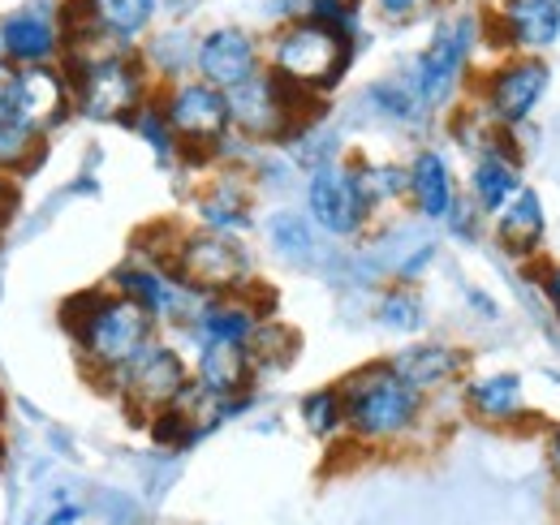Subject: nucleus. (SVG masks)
<instances>
[{
	"mask_svg": "<svg viewBox=\"0 0 560 525\" xmlns=\"http://www.w3.org/2000/svg\"><path fill=\"white\" fill-rule=\"evenodd\" d=\"M406 173H410V195H406V202L415 207V215L427 220V224H444L448 211L462 198V186H457V173H453L448 155L435 151V147H419L410 155Z\"/></svg>",
	"mask_w": 560,
	"mask_h": 525,
	"instance_id": "obj_21",
	"label": "nucleus"
},
{
	"mask_svg": "<svg viewBox=\"0 0 560 525\" xmlns=\"http://www.w3.org/2000/svg\"><path fill=\"white\" fill-rule=\"evenodd\" d=\"M130 130L139 133L151 151H160V155H173V151H177L173 126H168V117H164V108H160V100H155V95H151L139 113L130 117Z\"/></svg>",
	"mask_w": 560,
	"mask_h": 525,
	"instance_id": "obj_34",
	"label": "nucleus"
},
{
	"mask_svg": "<svg viewBox=\"0 0 560 525\" xmlns=\"http://www.w3.org/2000/svg\"><path fill=\"white\" fill-rule=\"evenodd\" d=\"M548 86H552V66L535 52H500L491 66L475 69V78H470L475 108L495 130L509 133L539 113Z\"/></svg>",
	"mask_w": 560,
	"mask_h": 525,
	"instance_id": "obj_7",
	"label": "nucleus"
},
{
	"mask_svg": "<svg viewBox=\"0 0 560 525\" xmlns=\"http://www.w3.org/2000/svg\"><path fill=\"white\" fill-rule=\"evenodd\" d=\"M366 9L384 22V26H410L431 9V0H366Z\"/></svg>",
	"mask_w": 560,
	"mask_h": 525,
	"instance_id": "obj_35",
	"label": "nucleus"
},
{
	"mask_svg": "<svg viewBox=\"0 0 560 525\" xmlns=\"http://www.w3.org/2000/svg\"><path fill=\"white\" fill-rule=\"evenodd\" d=\"M462 405L483 427H513L526 418V388L513 371H491L462 380Z\"/></svg>",
	"mask_w": 560,
	"mask_h": 525,
	"instance_id": "obj_24",
	"label": "nucleus"
},
{
	"mask_svg": "<svg viewBox=\"0 0 560 525\" xmlns=\"http://www.w3.org/2000/svg\"><path fill=\"white\" fill-rule=\"evenodd\" d=\"M293 4H298V9H302V4H311V0H293Z\"/></svg>",
	"mask_w": 560,
	"mask_h": 525,
	"instance_id": "obj_40",
	"label": "nucleus"
},
{
	"mask_svg": "<svg viewBox=\"0 0 560 525\" xmlns=\"http://www.w3.org/2000/svg\"><path fill=\"white\" fill-rule=\"evenodd\" d=\"M264 233H268L272 255L284 259L289 267H311L319 259V229L311 224L306 211H272Z\"/></svg>",
	"mask_w": 560,
	"mask_h": 525,
	"instance_id": "obj_28",
	"label": "nucleus"
},
{
	"mask_svg": "<svg viewBox=\"0 0 560 525\" xmlns=\"http://www.w3.org/2000/svg\"><path fill=\"white\" fill-rule=\"evenodd\" d=\"M388 366H393L415 393H422L431 400V396L448 393V388H457V384L466 380L470 358H466V349H457L453 340H415V345H401V349L388 358Z\"/></svg>",
	"mask_w": 560,
	"mask_h": 525,
	"instance_id": "obj_18",
	"label": "nucleus"
},
{
	"mask_svg": "<svg viewBox=\"0 0 560 525\" xmlns=\"http://www.w3.org/2000/svg\"><path fill=\"white\" fill-rule=\"evenodd\" d=\"M0 113L26 121L31 130L52 133L73 117V86L66 66H22L4 73Z\"/></svg>",
	"mask_w": 560,
	"mask_h": 525,
	"instance_id": "obj_15",
	"label": "nucleus"
},
{
	"mask_svg": "<svg viewBox=\"0 0 560 525\" xmlns=\"http://www.w3.org/2000/svg\"><path fill=\"white\" fill-rule=\"evenodd\" d=\"M375 319L388 331H397V336H415V331H422V324H427L422 293L415 284H406V280H393V284L380 293V302H375Z\"/></svg>",
	"mask_w": 560,
	"mask_h": 525,
	"instance_id": "obj_32",
	"label": "nucleus"
},
{
	"mask_svg": "<svg viewBox=\"0 0 560 525\" xmlns=\"http://www.w3.org/2000/svg\"><path fill=\"white\" fill-rule=\"evenodd\" d=\"M0 66H4V61H0Z\"/></svg>",
	"mask_w": 560,
	"mask_h": 525,
	"instance_id": "obj_41",
	"label": "nucleus"
},
{
	"mask_svg": "<svg viewBox=\"0 0 560 525\" xmlns=\"http://www.w3.org/2000/svg\"><path fill=\"white\" fill-rule=\"evenodd\" d=\"M548 465H552V474H557V482H560V427L548 431Z\"/></svg>",
	"mask_w": 560,
	"mask_h": 525,
	"instance_id": "obj_38",
	"label": "nucleus"
},
{
	"mask_svg": "<svg viewBox=\"0 0 560 525\" xmlns=\"http://www.w3.org/2000/svg\"><path fill=\"white\" fill-rule=\"evenodd\" d=\"M306 215L319 233L328 237H362L375 220L371 202L362 195V182H358V168L353 160H328L319 168H311L306 177Z\"/></svg>",
	"mask_w": 560,
	"mask_h": 525,
	"instance_id": "obj_13",
	"label": "nucleus"
},
{
	"mask_svg": "<svg viewBox=\"0 0 560 525\" xmlns=\"http://www.w3.org/2000/svg\"><path fill=\"white\" fill-rule=\"evenodd\" d=\"M298 413H302V427H306L315 440H337V435L346 431V396H341L337 384L306 393L302 405H298Z\"/></svg>",
	"mask_w": 560,
	"mask_h": 525,
	"instance_id": "obj_33",
	"label": "nucleus"
},
{
	"mask_svg": "<svg viewBox=\"0 0 560 525\" xmlns=\"http://www.w3.org/2000/svg\"><path fill=\"white\" fill-rule=\"evenodd\" d=\"M160 13L164 0H66L70 48H139Z\"/></svg>",
	"mask_w": 560,
	"mask_h": 525,
	"instance_id": "obj_12",
	"label": "nucleus"
},
{
	"mask_svg": "<svg viewBox=\"0 0 560 525\" xmlns=\"http://www.w3.org/2000/svg\"><path fill=\"white\" fill-rule=\"evenodd\" d=\"M268 66L264 57V35L250 31V26H237V22H220L199 31V44H195V78L211 82L215 91H233L242 82H250L259 69Z\"/></svg>",
	"mask_w": 560,
	"mask_h": 525,
	"instance_id": "obj_16",
	"label": "nucleus"
},
{
	"mask_svg": "<svg viewBox=\"0 0 560 525\" xmlns=\"http://www.w3.org/2000/svg\"><path fill=\"white\" fill-rule=\"evenodd\" d=\"M539 280H544V298H548V306L557 311V319H560V262H548Z\"/></svg>",
	"mask_w": 560,
	"mask_h": 525,
	"instance_id": "obj_36",
	"label": "nucleus"
},
{
	"mask_svg": "<svg viewBox=\"0 0 560 525\" xmlns=\"http://www.w3.org/2000/svg\"><path fill=\"white\" fill-rule=\"evenodd\" d=\"M173 271L199 298H233V293L259 289L246 242L233 233H215V229H186L173 255Z\"/></svg>",
	"mask_w": 560,
	"mask_h": 525,
	"instance_id": "obj_8",
	"label": "nucleus"
},
{
	"mask_svg": "<svg viewBox=\"0 0 560 525\" xmlns=\"http://www.w3.org/2000/svg\"><path fill=\"white\" fill-rule=\"evenodd\" d=\"M195 384L203 393L220 396V400H233V396H250L255 388V362H250V349L246 345H229V340H199L195 345Z\"/></svg>",
	"mask_w": 560,
	"mask_h": 525,
	"instance_id": "obj_22",
	"label": "nucleus"
},
{
	"mask_svg": "<svg viewBox=\"0 0 560 525\" xmlns=\"http://www.w3.org/2000/svg\"><path fill=\"white\" fill-rule=\"evenodd\" d=\"M195 215L199 229H215V233H233L242 237L255 224V186L242 168H220V177H211L208 186L195 198Z\"/></svg>",
	"mask_w": 560,
	"mask_h": 525,
	"instance_id": "obj_20",
	"label": "nucleus"
},
{
	"mask_svg": "<svg viewBox=\"0 0 560 525\" xmlns=\"http://www.w3.org/2000/svg\"><path fill=\"white\" fill-rule=\"evenodd\" d=\"M324 117V100L289 86L264 66L250 82L229 91V121L233 138L250 147H280L293 142L302 130H311Z\"/></svg>",
	"mask_w": 560,
	"mask_h": 525,
	"instance_id": "obj_6",
	"label": "nucleus"
},
{
	"mask_svg": "<svg viewBox=\"0 0 560 525\" xmlns=\"http://www.w3.org/2000/svg\"><path fill=\"white\" fill-rule=\"evenodd\" d=\"M70 52L66 0H22L0 13V61L22 66H61Z\"/></svg>",
	"mask_w": 560,
	"mask_h": 525,
	"instance_id": "obj_10",
	"label": "nucleus"
},
{
	"mask_svg": "<svg viewBox=\"0 0 560 525\" xmlns=\"http://www.w3.org/2000/svg\"><path fill=\"white\" fill-rule=\"evenodd\" d=\"M61 324L70 331L73 349H78V358L95 384H113L160 336V324L108 284L70 298L61 306Z\"/></svg>",
	"mask_w": 560,
	"mask_h": 525,
	"instance_id": "obj_1",
	"label": "nucleus"
},
{
	"mask_svg": "<svg viewBox=\"0 0 560 525\" xmlns=\"http://www.w3.org/2000/svg\"><path fill=\"white\" fill-rule=\"evenodd\" d=\"M61 66L70 73L73 113L91 121L130 126V117L160 91L139 48H70Z\"/></svg>",
	"mask_w": 560,
	"mask_h": 525,
	"instance_id": "obj_4",
	"label": "nucleus"
},
{
	"mask_svg": "<svg viewBox=\"0 0 560 525\" xmlns=\"http://www.w3.org/2000/svg\"><path fill=\"white\" fill-rule=\"evenodd\" d=\"M13 207H18V190H13V177H4V173H0V229L9 224Z\"/></svg>",
	"mask_w": 560,
	"mask_h": 525,
	"instance_id": "obj_37",
	"label": "nucleus"
},
{
	"mask_svg": "<svg viewBox=\"0 0 560 525\" xmlns=\"http://www.w3.org/2000/svg\"><path fill=\"white\" fill-rule=\"evenodd\" d=\"M362 100H366V108H371L380 121H388V126H406V130H415V126H422V121L431 117V108H427V100L419 95V86H415L410 73L375 78V82L366 86Z\"/></svg>",
	"mask_w": 560,
	"mask_h": 525,
	"instance_id": "obj_27",
	"label": "nucleus"
},
{
	"mask_svg": "<svg viewBox=\"0 0 560 525\" xmlns=\"http://www.w3.org/2000/svg\"><path fill=\"white\" fill-rule=\"evenodd\" d=\"M190 384H195V371H190L186 353H182L177 345H168V340L155 336L108 388L126 405V413H135V418L147 422V418H155L160 409L177 405Z\"/></svg>",
	"mask_w": 560,
	"mask_h": 525,
	"instance_id": "obj_11",
	"label": "nucleus"
},
{
	"mask_svg": "<svg viewBox=\"0 0 560 525\" xmlns=\"http://www.w3.org/2000/svg\"><path fill=\"white\" fill-rule=\"evenodd\" d=\"M195 44H199V35L186 31V26H155V31L142 39L139 57H142V66L151 69L155 86L195 73Z\"/></svg>",
	"mask_w": 560,
	"mask_h": 525,
	"instance_id": "obj_26",
	"label": "nucleus"
},
{
	"mask_svg": "<svg viewBox=\"0 0 560 525\" xmlns=\"http://www.w3.org/2000/svg\"><path fill=\"white\" fill-rule=\"evenodd\" d=\"M337 388L346 396V435L362 448L406 444L427 418V396L415 393L388 366V358L350 371Z\"/></svg>",
	"mask_w": 560,
	"mask_h": 525,
	"instance_id": "obj_3",
	"label": "nucleus"
},
{
	"mask_svg": "<svg viewBox=\"0 0 560 525\" xmlns=\"http://www.w3.org/2000/svg\"><path fill=\"white\" fill-rule=\"evenodd\" d=\"M522 186H526L522 182V155H517L509 130H500L495 142H488L483 151H475V164H470V202L491 220Z\"/></svg>",
	"mask_w": 560,
	"mask_h": 525,
	"instance_id": "obj_19",
	"label": "nucleus"
},
{
	"mask_svg": "<svg viewBox=\"0 0 560 525\" xmlns=\"http://www.w3.org/2000/svg\"><path fill=\"white\" fill-rule=\"evenodd\" d=\"M358 48H362L358 35L332 31V26L315 22L311 13H293L264 35L268 69L277 78H284L289 86H298L306 95H319V100L332 95L346 82V73L358 61Z\"/></svg>",
	"mask_w": 560,
	"mask_h": 525,
	"instance_id": "obj_2",
	"label": "nucleus"
},
{
	"mask_svg": "<svg viewBox=\"0 0 560 525\" xmlns=\"http://www.w3.org/2000/svg\"><path fill=\"white\" fill-rule=\"evenodd\" d=\"M246 349H250V362H255L259 380L277 375L284 366H293V358H298V331L284 328L280 319H259V328L246 340Z\"/></svg>",
	"mask_w": 560,
	"mask_h": 525,
	"instance_id": "obj_31",
	"label": "nucleus"
},
{
	"mask_svg": "<svg viewBox=\"0 0 560 525\" xmlns=\"http://www.w3.org/2000/svg\"><path fill=\"white\" fill-rule=\"evenodd\" d=\"M78 517H82V509H73V504H66V509H57V513H52V517H48L44 525H73Z\"/></svg>",
	"mask_w": 560,
	"mask_h": 525,
	"instance_id": "obj_39",
	"label": "nucleus"
},
{
	"mask_svg": "<svg viewBox=\"0 0 560 525\" xmlns=\"http://www.w3.org/2000/svg\"><path fill=\"white\" fill-rule=\"evenodd\" d=\"M44 155H48V133L31 130L26 121L0 113V173H4V177H26V173H35Z\"/></svg>",
	"mask_w": 560,
	"mask_h": 525,
	"instance_id": "obj_29",
	"label": "nucleus"
},
{
	"mask_svg": "<svg viewBox=\"0 0 560 525\" xmlns=\"http://www.w3.org/2000/svg\"><path fill=\"white\" fill-rule=\"evenodd\" d=\"M108 289H117L121 298H130L135 306H142L160 328H164V324H168V328H186V324L195 319L199 302H203L190 284L177 280L173 267H164V262H155V259H142V255L126 259L121 267H113Z\"/></svg>",
	"mask_w": 560,
	"mask_h": 525,
	"instance_id": "obj_14",
	"label": "nucleus"
},
{
	"mask_svg": "<svg viewBox=\"0 0 560 525\" xmlns=\"http://www.w3.org/2000/svg\"><path fill=\"white\" fill-rule=\"evenodd\" d=\"M491 229H495V242H500L504 255H513V259H539V250L548 242V211H544L539 190L535 186H522L517 195L491 215Z\"/></svg>",
	"mask_w": 560,
	"mask_h": 525,
	"instance_id": "obj_23",
	"label": "nucleus"
},
{
	"mask_svg": "<svg viewBox=\"0 0 560 525\" xmlns=\"http://www.w3.org/2000/svg\"><path fill=\"white\" fill-rule=\"evenodd\" d=\"M259 319H268V311L255 306V293H233V298H203L195 319L186 331L195 340H229V345H246Z\"/></svg>",
	"mask_w": 560,
	"mask_h": 525,
	"instance_id": "obj_25",
	"label": "nucleus"
},
{
	"mask_svg": "<svg viewBox=\"0 0 560 525\" xmlns=\"http://www.w3.org/2000/svg\"><path fill=\"white\" fill-rule=\"evenodd\" d=\"M358 168V182H362V195L371 202V211H388V207H401L410 195V173L406 164H393V160H353Z\"/></svg>",
	"mask_w": 560,
	"mask_h": 525,
	"instance_id": "obj_30",
	"label": "nucleus"
},
{
	"mask_svg": "<svg viewBox=\"0 0 560 525\" xmlns=\"http://www.w3.org/2000/svg\"><path fill=\"white\" fill-rule=\"evenodd\" d=\"M173 138H177V151L190 155V160H211L220 155L229 142H233V121H229V95L215 91L203 78H177V82H164L155 91Z\"/></svg>",
	"mask_w": 560,
	"mask_h": 525,
	"instance_id": "obj_9",
	"label": "nucleus"
},
{
	"mask_svg": "<svg viewBox=\"0 0 560 525\" xmlns=\"http://www.w3.org/2000/svg\"><path fill=\"white\" fill-rule=\"evenodd\" d=\"M483 44H491L483 4L479 9H448V13H440V22L431 26L419 57L406 69L431 113L453 108V100L470 86Z\"/></svg>",
	"mask_w": 560,
	"mask_h": 525,
	"instance_id": "obj_5",
	"label": "nucleus"
},
{
	"mask_svg": "<svg viewBox=\"0 0 560 525\" xmlns=\"http://www.w3.org/2000/svg\"><path fill=\"white\" fill-rule=\"evenodd\" d=\"M488 39L495 52L544 57L560 39V0H488Z\"/></svg>",
	"mask_w": 560,
	"mask_h": 525,
	"instance_id": "obj_17",
	"label": "nucleus"
}]
</instances>
